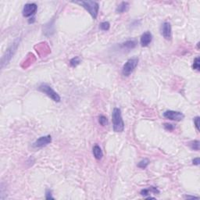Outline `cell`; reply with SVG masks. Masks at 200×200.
<instances>
[{
    "instance_id": "1",
    "label": "cell",
    "mask_w": 200,
    "mask_h": 200,
    "mask_svg": "<svg viewBox=\"0 0 200 200\" xmlns=\"http://www.w3.org/2000/svg\"><path fill=\"white\" fill-rule=\"evenodd\" d=\"M113 128L115 132H122L125 130V123L123 121L121 111L119 108H114L112 113Z\"/></svg>"
},
{
    "instance_id": "2",
    "label": "cell",
    "mask_w": 200,
    "mask_h": 200,
    "mask_svg": "<svg viewBox=\"0 0 200 200\" xmlns=\"http://www.w3.org/2000/svg\"><path fill=\"white\" fill-rule=\"evenodd\" d=\"M75 3L80 4L87 10L93 19H96L99 10V5L97 2L95 1H79L75 2Z\"/></svg>"
},
{
    "instance_id": "3",
    "label": "cell",
    "mask_w": 200,
    "mask_h": 200,
    "mask_svg": "<svg viewBox=\"0 0 200 200\" xmlns=\"http://www.w3.org/2000/svg\"><path fill=\"white\" fill-rule=\"evenodd\" d=\"M38 90L41 91L42 92L45 93V95H48L51 99H53L54 102L59 103L60 102V96L59 95L57 91H55L53 89V88L50 87L49 85H46V84H42L38 87Z\"/></svg>"
},
{
    "instance_id": "4",
    "label": "cell",
    "mask_w": 200,
    "mask_h": 200,
    "mask_svg": "<svg viewBox=\"0 0 200 200\" xmlns=\"http://www.w3.org/2000/svg\"><path fill=\"white\" fill-rule=\"evenodd\" d=\"M18 45H19V41L17 40L16 42H14L13 44H12L11 46L6 51V53L5 54L3 55V57L2 58V61H1V64H2V67H3L5 65L8 64L9 62L10 61V60L12 59L13 56L15 53L16 50L17 49Z\"/></svg>"
},
{
    "instance_id": "5",
    "label": "cell",
    "mask_w": 200,
    "mask_h": 200,
    "mask_svg": "<svg viewBox=\"0 0 200 200\" xmlns=\"http://www.w3.org/2000/svg\"><path fill=\"white\" fill-rule=\"evenodd\" d=\"M138 59L137 57H134V58L129 59L125 63V64L124 65L122 69V73L126 77L130 75L131 73L134 70L136 66H138Z\"/></svg>"
},
{
    "instance_id": "6",
    "label": "cell",
    "mask_w": 200,
    "mask_h": 200,
    "mask_svg": "<svg viewBox=\"0 0 200 200\" xmlns=\"http://www.w3.org/2000/svg\"><path fill=\"white\" fill-rule=\"evenodd\" d=\"M163 117L171 121H181L185 118V115L178 111L167 110L163 113Z\"/></svg>"
},
{
    "instance_id": "7",
    "label": "cell",
    "mask_w": 200,
    "mask_h": 200,
    "mask_svg": "<svg viewBox=\"0 0 200 200\" xmlns=\"http://www.w3.org/2000/svg\"><path fill=\"white\" fill-rule=\"evenodd\" d=\"M38 6L35 3L26 4L23 9V16L25 17H29L33 16L37 12Z\"/></svg>"
},
{
    "instance_id": "8",
    "label": "cell",
    "mask_w": 200,
    "mask_h": 200,
    "mask_svg": "<svg viewBox=\"0 0 200 200\" xmlns=\"http://www.w3.org/2000/svg\"><path fill=\"white\" fill-rule=\"evenodd\" d=\"M52 142V137L50 135H46V136H42L38 138L36 141L33 143V147L34 148H42L44 146H48L49 144L51 143Z\"/></svg>"
},
{
    "instance_id": "9",
    "label": "cell",
    "mask_w": 200,
    "mask_h": 200,
    "mask_svg": "<svg viewBox=\"0 0 200 200\" xmlns=\"http://www.w3.org/2000/svg\"><path fill=\"white\" fill-rule=\"evenodd\" d=\"M161 34L167 40H171L172 37V29L169 22H164L161 26Z\"/></svg>"
},
{
    "instance_id": "10",
    "label": "cell",
    "mask_w": 200,
    "mask_h": 200,
    "mask_svg": "<svg viewBox=\"0 0 200 200\" xmlns=\"http://www.w3.org/2000/svg\"><path fill=\"white\" fill-rule=\"evenodd\" d=\"M152 40V35L150 31H146L141 36L140 43L142 47H146L151 43Z\"/></svg>"
},
{
    "instance_id": "11",
    "label": "cell",
    "mask_w": 200,
    "mask_h": 200,
    "mask_svg": "<svg viewBox=\"0 0 200 200\" xmlns=\"http://www.w3.org/2000/svg\"><path fill=\"white\" fill-rule=\"evenodd\" d=\"M92 152H93V155L95 156V158L96 159H101L103 156V151H102L101 148L99 147L98 145H95L93 147V149H92Z\"/></svg>"
},
{
    "instance_id": "12",
    "label": "cell",
    "mask_w": 200,
    "mask_h": 200,
    "mask_svg": "<svg viewBox=\"0 0 200 200\" xmlns=\"http://www.w3.org/2000/svg\"><path fill=\"white\" fill-rule=\"evenodd\" d=\"M136 45H137L136 41H134V40H130V41H127L125 42L122 43L121 47L124 49H134V48H135Z\"/></svg>"
},
{
    "instance_id": "13",
    "label": "cell",
    "mask_w": 200,
    "mask_h": 200,
    "mask_svg": "<svg viewBox=\"0 0 200 200\" xmlns=\"http://www.w3.org/2000/svg\"><path fill=\"white\" fill-rule=\"evenodd\" d=\"M129 8V3L128 2H122L118 6H117L116 12L118 14H123L126 12L127 10H128Z\"/></svg>"
},
{
    "instance_id": "14",
    "label": "cell",
    "mask_w": 200,
    "mask_h": 200,
    "mask_svg": "<svg viewBox=\"0 0 200 200\" xmlns=\"http://www.w3.org/2000/svg\"><path fill=\"white\" fill-rule=\"evenodd\" d=\"M189 146L192 150H195V151H198L199 150V141L198 140H195L189 143Z\"/></svg>"
},
{
    "instance_id": "15",
    "label": "cell",
    "mask_w": 200,
    "mask_h": 200,
    "mask_svg": "<svg viewBox=\"0 0 200 200\" xmlns=\"http://www.w3.org/2000/svg\"><path fill=\"white\" fill-rule=\"evenodd\" d=\"M149 164V160L148 159H144L138 163V167L141 168V169H145V168L148 167Z\"/></svg>"
},
{
    "instance_id": "16",
    "label": "cell",
    "mask_w": 200,
    "mask_h": 200,
    "mask_svg": "<svg viewBox=\"0 0 200 200\" xmlns=\"http://www.w3.org/2000/svg\"><path fill=\"white\" fill-rule=\"evenodd\" d=\"M81 63V60L78 57H75L74 58H72L70 60V66H73V67H75V66H78V64H80Z\"/></svg>"
},
{
    "instance_id": "17",
    "label": "cell",
    "mask_w": 200,
    "mask_h": 200,
    "mask_svg": "<svg viewBox=\"0 0 200 200\" xmlns=\"http://www.w3.org/2000/svg\"><path fill=\"white\" fill-rule=\"evenodd\" d=\"M99 123L102 126H106V125H108V120H107L106 117L103 115H101L99 117Z\"/></svg>"
},
{
    "instance_id": "18",
    "label": "cell",
    "mask_w": 200,
    "mask_h": 200,
    "mask_svg": "<svg viewBox=\"0 0 200 200\" xmlns=\"http://www.w3.org/2000/svg\"><path fill=\"white\" fill-rule=\"evenodd\" d=\"M199 63H200L199 57H196V58L195 59L194 62H193V66H192V67L194 70H198V71H199V70H200Z\"/></svg>"
},
{
    "instance_id": "19",
    "label": "cell",
    "mask_w": 200,
    "mask_h": 200,
    "mask_svg": "<svg viewBox=\"0 0 200 200\" xmlns=\"http://www.w3.org/2000/svg\"><path fill=\"white\" fill-rule=\"evenodd\" d=\"M109 27H110V24H109V22H103V23H100L99 27L100 29L103 30V31H108L109 29Z\"/></svg>"
},
{
    "instance_id": "20",
    "label": "cell",
    "mask_w": 200,
    "mask_h": 200,
    "mask_svg": "<svg viewBox=\"0 0 200 200\" xmlns=\"http://www.w3.org/2000/svg\"><path fill=\"white\" fill-rule=\"evenodd\" d=\"M164 128L166 129L167 131H174V126L173 125H171V124H167V123H166V124H164Z\"/></svg>"
},
{
    "instance_id": "21",
    "label": "cell",
    "mask_w": 200,
    "mask_h": 200,
    "mask_svg": "<svg viewBox=\"0 0 200 200\" xmlns=\"http://www.w3.org/2000/svg\"><path fill=\"white\" fill-rule=\"evenodd\" d=\"M194 125L196 128L197 131H199V117H196L194 118Z\"/></svg>"
},
{
    "instance_id": "22",
    "label": "cell",
    "mask_w": 200,
    "mask_h": 200,
    "mask_svg": "<svg viewBox=\"0 0 200 200\" xmlns=\"http://www.w3.org/2000/svg\"><path fill=\"white\" fill-rule=\"evenodd\" d=\"M45 198H46V199H53V197L52 196V191L49 190V189H48V190H46V192H45Z\"/></svg>"
},
{
    "instance_id": "23",
    "label": "cell",
    "mask_w": 200,
    "mask_h": 200,
    "mask_svg": "<svg viewBox=\"0 0 200 200\" xmlns=\"http://www.w3.org/2000/svg\"><path fill=\"white\" fill-rule=\"evenodd\" d=\"M199 158H195L194 159L192 160V163L194 164V165H199Z\"/></svg>"
},
{
    "instance_id": "24",
    "label": "cell",
    "mask_w": 200,
    "mask_h": 200,
    "mask_svg": "<svg viewBox=\"0 0 200 200\" xmlns=\"http://www.w3.org/2000/svg\"><path fill=\"white\" fill-rule=\"evenodd\" d=\"M150 198H155L154 197H148L147 199H150Z\"/></svg>"
}]
</instances>
